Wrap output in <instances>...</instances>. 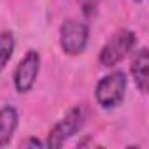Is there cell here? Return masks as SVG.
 I'll use <instances>...</instances> for the list:
<instances>
[{"label":"cell","instance_id":"obj_1","mask_svg":"<svg viewBox=\"0 0 149 149\" xmlns=\"http://www.w3.org/2000/svg\"><path fill=\"white\" fill-rule=\"evenodd\" d=\"M88 119V105L86 104H77L74 105L47 133V140H46V147H53L58 149L61 147L70 137H74L77 132L83 130V126L86 125Z\"/></svg>","mask_w":149,"mask_h":149},{"label":"cell","instance_id":"obj_2","mask_svg":"<svg viewBox=\"0 0 149 149\" xmlns=\"http://www.w3.org/2000/svg\"><path fill=\"white\" fill-rule=\"evenodd\" d=\"M126 76L125 72L116 70L104 76L95 88V98L102 109H116L118 105L123 104L125 93H126Z\"/></svg>","mask_w":149,"mask_h":149},{"label":"cell","instance_id":"obj_3","mask_svg":"<svg viewBox=\"0 0 149 149\" xmlns=\"http://www.w3.org/2000/svg\"><path fill=\"white\" fill-rule=\"evenodd\" d=\"M137 44V35L128 30V28H121L118 32H114L111 35V39L102 46L100 53H98V61L104 67H116L119 61H123L128 53H132V49Z\"/></svg>","mask_w":149,"mask_h":149},{"label":"cell","instance_id":"obj_4","mask_svg":"<svg viewBox=\"0 0 149 149\" xmlns=\"http://www.w3.org/2000/svg\"><path fill=\"white\" fill-rule=\"evenodd\" d=\"M90 40V26L79 19H65L60 26V46L65 54L77 56L84 53Z\"/></svg>","mask_w":149,"mask_h":149},{"label":"cell","instance_id":"obj_5","mask_svg":"<svg viewBox=\"0 0 149 149\" xmlns=\"http://www.w3.org/2000/svg\"><path fill=\"white\" fill-rule=\"evenodd\" d=\"M39 72H40V54H39V51L30 49L19 60V63L16 65V70H14L13 81H14L16 91L18 93H28L37 81Z\"/></svg>","mask_w":149,"mask_h":149},{"label":"cell","instance_id":"obj_6","mask_svg":"<svg viewBox=\"0 0 149 149\" xmlns=\"http://www.w3.org/2000/svg\"><path fill=\"white\" fill-rule=\"evenodd\" d=\"M147 68H149V53H147V47H140L135 53L132 65H130V74L140 93H147V83H149Z\"/></svg>","mask_w":149,"mask_h":149},{"label":"cell","instance_id":"obj_7","mask_svg":"<svg viewBox=\"0 0 149 149\" xmlns=\"http://www.w3.org/2000/svg\"><path fill=\"white\" fill-rule=\"evenodd\" d=\"M18 128V111L13 105L0 107V147H6Z\"/></svg>","mask_w":149,"mask_h":149},{"label":"cell","instance_id":"obj_8","mask_svg":"<svg viewBox=\"0 0 149 149\" xmlns=\"http://www.w3.org/2000/svg\"><path fill=\"white\" fill-rule=\"evenodd\" d=\"M14 47H16V40H14V33L11 30H4L0 32V74L6 70V67L9 65L13 54H14Z\"/></svg>","mask_w":149,"mask_h":149},{"label":"cell","instance_id":"obj_9","mask_svg":"<svg viewBox=\"0 0 149 149\" xmlns=\"http://www.w3.org/2000/svg\"><path fill=\"white\" fill-rule=\"evenodd\" d=\"M100 2H102V0H77V4H79L83 14H84L86 18H90V16H93V14L97 13Z\"/></svg>","mask_w":149,"mask_h":149},{"label":"cell","instance_id":"obj_10","mask_svg":"<svg viewBox=\"0 0 149 149\" xmlns=\"http://www.w3.org/2000/svg\"><path fill=\"white\" fill-rule=\"evenodd\" d=\"M21 147H44V144L35 137H28L26 140L21 142Z\"/></svg>","mask_w":149,"mask_h":149},{"label":"cell","instance_id":"obj_11","mask_svg":"<svg viewBox=\"0 0 149 149\" xmlns=\"http://www.w3.org/2000/svg\"><path fill=\"white\" fill-rule=\"evenodd\" d=\"M132 2H137V4H139V2H142V0H132Z\"/></svg>","mask_w":149,"mask_h":149}]
</instances>
